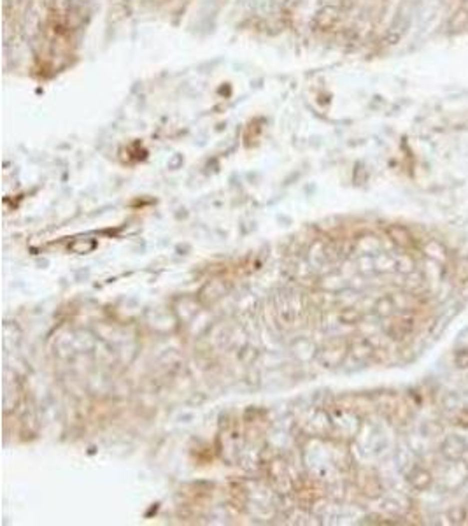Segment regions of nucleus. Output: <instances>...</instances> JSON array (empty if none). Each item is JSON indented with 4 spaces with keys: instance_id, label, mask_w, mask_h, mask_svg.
<instances>
[{
    "instance_id": "f257e3e1",
    "label": "nucleus",
    "mask_w": 468,
    "mask_h": 526,
    "mask_svg": "<svg viewBox=\"0 0 468 526\" xmlns=\"http://www.w3.org/2000/svg\"><path fill=\"white\" fill-rule=\"evenodd\" d=\"M468 449V444L463 437L460 435H447L446 441L442 442V448L440 453L444 455V458L449 460V462H458V460L463 458L465 451Z\"/></svg>"
},
{
    "instance_id": "f03ea898",
    "label": "nucleus",
    "mask_w": 468,
    "mask_h": 526,
    "mask_svg": "<svg viewBox=\"0 0 468 526\" xmlns=\"http://www.w3.org/2000/svg\"><path fill=\"white\" fill-rule=\"evenodd\" d=\"M432 476H430V472H426V470H416L414 476H412L411 483L414 488H418V490H428L430 486H432Z\"/></svg>"
},
{
    "instance_id": "7ed1b4c3",
    "label": "nucleus",
    "mask_w": 468,
    "mask_h": 526,
    "mask_svg": "<svg viewBox=\"0 0 468 526\" xmlns=\"http://www.w3.org/2000/svg\"><path fill=\"white\" fill-rule=\"evenodd\" d=\"M453 360H454L456 369H460V370L468 369V347H456V349H454Z\"/></svg>"
},
{
    "instance_id": "20e7f679",
    "label": "nucleus",
    "mask_w": 468,
    "mask_h": 526,
    "mask_svg": "<svg viewBox=\"0 0 468 526\" xmlns=\"http://www.w3.org/2000/svg\"><path fill=\"white\" fill-rule=\"evenodd\" d=\"M447 518H449L451 523H454V525H460V523H463L465 519H467V509H465L463 505H456V507H453L447 512Z\"/></svg>"
},
{
    "instance_id": "39448f33",
    "label": "nucleus",
    "mask_w": 468,
    "mask_h": 526,
    "mask_svg": "<svg viewBox=\"0 0 468 526\" xmlns=\"http://www.w3.org/2000/svg\"><path fill=\"white\" fill-rule=\"evenodd\" d=\"M454 346L456 347H468V328H463L458 333L456 340H454Z\"/></svg>"
},
{
    "instance_id": "423d86ee",
    "label": "nucleus",
    "mask_w": 468,
    "mask_h": 526,
    "mask_svg": "<svg viewBox=\"0 0 468 526\" xmlns=\"http://www.w3.org/2000/svg\"><path fill=\"white\" fill-rule=\"evenodd\" d=\"M458 421H461V423H458V425H461V426H468V411H461V414L460 416H458Z\"/></svg>"
}]
</instances>
